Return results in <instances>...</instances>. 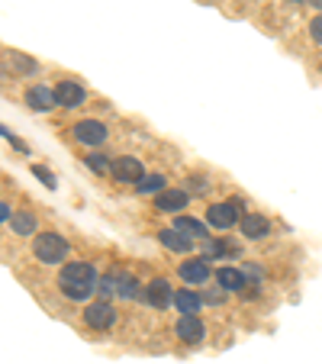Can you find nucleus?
Listing matches in <instances>:
<instances>
[{
  "mask_svg": "<svg viewBox=\"0 0 322 364\" xmlns=\"http://www.w3.org/2000/svg\"><path fill=\"white\" fill-rule=\"evenodd\" d=\"M58 284H62V294L68 296V300H90L97 284H100V274H97L94 264H87V262H71L62 268Z\"/></svg>",
  "mask_w": 322,
  "mask_h": 364,
  "instance_id": "nucleus-1",
  "label": "nucleus"
},
{
  "mask_svg": "<svg viewBox=\"0 0 322 364\" xmlns=\"http://www.w3.org/2000/svg\"><path fill=\"white\" fill-rule=\"evenodd\" d=\"M33 255L42 264H62L68 258V242L58 232H39L33 242Z\"/></svg>",
  "mask_w": 322,
  "mask_h": 364,
  "instance_id": "nucleus-2",
  "label": "nucleus"
},
{
  "mask_svg": "<svg viewBox=\"0 0 322 364\" xmlns=\"http://www.w3.org/2000/svg\"><path fill=\"white\" fill-rule=\"evenodd\" d=\"M206 223H210L213 229H229L235 226L239 220V200H226V203H213L210 210H206Z\"/></svg>",
  "mask_w": 322,
  "mask_h": 364,
  "instance_id": "nucleus-3",
  "label": "nucleus"
},
{
  "mask_svg": "<svg viewBox=\"0 0 322 364\" xmlns=\"http://www.w3.org/2000/svg\"><path fill=\"white\" fill-rule=\"evenodd\" d=\"M84 323L90 326V329H100V332H107L113 323H117V313H113V306L107 300H100V303H90L87 309H84Z\"/></svg>",
  "mask_w": 322,
  "mask_h": 364,
  "instance_id": "nucleus-4",
  "label": "nucleus"
},
{
  "mask_svg": "<svg viewBox=\"0 0 322 364\" xmlns=\"http://www.w3.org/2000/svg\"><path fill=\"white\" fill-rule=\"evenodd\" d=\"M145 303L155 309H168V303H174V290L165 277H155V281L145 287Z\"/></svg>",
  "mask_w": 322,
  "mask_h": 364,
  "instance_id": "nucleus-5",
  "label": "nucleus"
},
{
  "mask_svg": "<svg viewBox=\"0 0 322 364\" xmlns=\"http://www.w3.org/2000/svg\"><path fill=\"white\" fill-rule=\"evenodd\" d=\"M75 139L81 145H103L107 142V126L97 123V119H81L75 126Z\"/></svg>",
  "mask_w": 322,
  "mask_h": 364,
  "instance_id": "nucleus-6",
  "label": "nucleus"
},
{
  "mask_svg": "<svg viewBox=\"0 0 322 364\" xmlns=\"http://www.w3.org/2000/svg\"><path fill=\"white\" fill-rule=\"evenodd\" d=\"M113 174H117V181H123V184H139V181L145 178L142 161L129 159V155H123V159L113 161Z\"/></svg>",
  "mask_w": 322,
  "mask_h": 364,
  "instance_id": "nucleus-7",
  "label": "nucleus"
},
{
  "mask_svg": "<svg viewBox=\"0 0 322 364\" xmlns=\"http://www.w3.org/2000/svg\"><path fill=\"white\" fill-rule=\"evenodd\" d=\"M84 87L77 81H62L55 87V100H58V107H65V110H75V107H81L84 103Z\"/></svg>",
  "mask_w": 322,
  "mask_h": 364,
  "instance_id": "nucleus-8",
  "label": "nucleus"
},
{
  "mask_svg": "<svg viewBox=\"0 0 322 364\" xmlns=\"http://www.w3.org/2000/svg\"><path fill=\"white\" fill-rule=\"evenodd\" d=\"M239 229H242V235H245V239H252V242L271 235V223H267L261 213H245V216H242V223H239Z\"/></svg>",
  "mask_w": 322,
  "mask_h": 364,
  "instance_id": "nucleus-9",
  "label": "nucleus"
},
{
  "mask_svg": "<svg viewBox=\"0 0 322 364\" xmlns=\"http://www.w3.org/2000/svg\"><path fill=\"white\" fill-rule=\"evenodd\" d=\"M203 336H206V329H203V323H200L197 316H181L178 319V338H181V342L200 345V342H203Z\"/></svg>",
  "mask_w": 322,
  "mask_h": 364,
  "instance_id": "nucleus-10",
  "label": "nucleus"
},
{
  "mask_svg": "<svg viewBox=\"0 0 322 364\" xmlns=\"http://www.w3.org/2000/svg\"><path fill=\"white\" fill-rule=\"evenodd\" d=\"M26 103H29V107H33V110H39V113L52 110V107H58V100H55V90L42 87V84H33V87L26 90Z\"/></svg>",
  "mask_w": 322,
  "mask_h": 364,
  "instance_id": "nucleus-11",
  "label": "nucleus"
},
{
  "mask_svg": "<svg viewBox=\"0 0 322 364\" xmlns=\"http://www.w3.org/2000/svg\"><path fill=\"white\" fill-rule=\"evenodd\" d=\"M178 274L184 277V281L190 284V287H193V284H197V287H200V284H206V281H210V268H206V262H203V258H193V262H184V264H181V268H178Z\"/></svg>",
  "mask_w": 322,
  "mask_h": 364,
  "instance_id": "nucleus-12",
  "label": "nucleus"
},
{
  "mask_svg": "<svg viewBox=\"0 0 322 364\" xmlns=\"http://www.w3.org/2000/svg\"><path fill=\"white\" fill-rule=\"evenodd\" d=\"M155 206L161 213H178V210L187 206V191H161L155 197Z\"/></svg>",
  "mask_w": 322,
  "mask_h": 364,
  "instance_id": "nucleus-13",
  "label": "nucleus"
},
{
  "mask_svg": "<svg viewBox=\"0 0 322 364\" xmlns=\"http://www.w3.org/2000/svg\"><path fill=\"white\" fill-rule=\"evenodd\" d=\"M174 229H178V232H184L190 242H193V239H210V229H206L200 220H193V216H178Z\"/></svg>",
  "mask_w": 322,
  "mask_h": 364,
  "instance_id": "nucleus-14",
  "label": "nucleus"
},
{
  "mask_svg": "<svg viewBox=\"0 0 322 364\" xmlns=\"http://www.w3.org/2000/svg\"><path fill=\"white\" fill-rule=\"evenodd\" d=\"M158 239H161V245L171 248V252H190L193 242L187 239L184 232H178V229H165V232H158Z\"/></svg>",
  "mask_w": 322,
  "mask_h": 364,
  "instance_id": "nucleus-15",
  "label": "nucleus"
},
{
  "mask_svg": "<svg viewBox=\"0 0 322 364\" xmlns=\"http://www.w3.org/2000/svg\"><path fill=\"white\" fill-rule=\"evenodd\" d=\"M216 284L222 290H245V274L235 268H220L216 271Z\"/></svg>",
  "mask_w": 322,
  "mask_h": 364,
  "instance_id": "nucleus-16",
  "label": "nucleus"
},
{
  "mask_svg": "<svg viewBox=\"0 0 322 364\" xmlns=\"http://www.w3.org/2000/svg\"><path fill=\"white\" fill-rule=\"evenodd\" d=\"M174 306L184 313V316H197V309H200V296L193 294V290H178L174 294Z\"/></svg>",
  "mask_w": 322,
  "mask_h": 364,
  "instance_id": "nucleus-17",
  "label": "nucleus"
},
{
  "mask_svg": "<svg viewBox=\"0 0 322 364\" xmlns=\"http://www.w3.org/2000/svg\"><path fill=\"white\" fill-rule=\"evenodd\" d=\"M117 290H119V296H123V300H136L139 296V281L132 274H126V271H117Z\"/></svg>",
  "mask_w": 322,
  "mask_h": 364,
  "instance_id": "nucleus-18",
  "label": "nucleus"
},
{
  "mask_svg": "<svg viewBox=\"0 0 322 364\" xmlns=\"http://www.w3.org/2000/svg\"><path fill=\"white\" fill-rule=\"evenodd\" d=\"M10 226H14V235H36V220H33V213H26V210L14 213Z\"/></svg>",
  "mask_w": 322,
  "mask_h": 364,
  "instance_id": "nucleus-19",
  "label": "nucleus"
},
{
  "mask_svg": "<svg viewBox=\"0 0 322 364\" xmlns=\"http://www.w3.org/2000/svg\"><path fill=\"white\" fill-rule=\"evenodd\" d=\"M136 191L139 193H161L165 191V178H161V174H145V178L136 184Z\"/></svg>",
  "mask_w": 322,
  "mask_h": 364,
  "instance_id": "nucleus-20",
  "label": "nucleus"
},
{
  "mask_svg": "<svg viewBox=\"0 0 322 364\" xmlns=\"http://www.w3.org/2000/svg\"><path fill=\"white\" fill-rule=\"evenodd\" d=\"M84 165L90 168V171H97V174H107V171H113V165L107 161V155H97V151H90L87 159H84Z\"/></svg>",
  "mask_w": 322,
  "mask_h": 364,
  "instance_id": "nucleus-21",
  "label": "nucleus"
},
{
  "mask_svg": "<svg viewBox=\"0 0 322 364\" xmlns=\"http://www.w3.org/2000/svg\"><path fill=\"white\" fill-rule=\"evenodd\" d=\"M97 290L103 294V300H110V296H117L119 290H117V277L113 274H107V277H100V284H97Z\"/></svg>",
  "mask_w": 322,
  "mask_h": 364,
  "instance_id": "nucleus-22",
  "label": "nucleus"
},
{
  "mask_svg": "<svg viewBox=\"0 0 322 364\" xmlns=\"http://www.w3.org/2000/svg\"><path fill=\"white\" fill-rule=\"evenodd\" d=\"M203 300H206V303H213V306H220V303L226 300V290H222V287H210V290L203 294Z\"/></svg>",
  "mask_w": 322,
  "mask_h": 364,
  "instance_id": "nucleus-23",
  "label": "nucleus"
},
{
  "mask_svg": "<svg viewBox=\"0 0 322 364\" xmlns=\"http://www.w3.org/2000/svg\"><path fill=\"white\" fill-rule=\"evenodd\" d=\"M33 174H36V178H39L45 187H55V178H52V174H48L45 168H39V165H36V168H33Z\"/></svg>",
  "mask_w": 322,
  "mask_h": 364,
  "instance_id": "nucleus-24",
  "label": "nucleus"
},
{
  "mask_svg": "<svg viewBox=\"0 0 322 364\" xmlns=\"http://www.w3.org/2000/svg\"><path fill=\"white\" fill-rule=\"evenodd\" d=\"M187 184H190V187H187V191H193V193H206V191H210V184H206L203 178H190V181H187Z\"/></svg>",
  "mask_w": 322,
  "mask_h": 364,
  "instance_id": "nucleus-25",
  "label": "nucleus"
},
{
  "mask_svg": "<svg viewBox=\"0 0 322 364\" xmlns=\"http://www.w3.org/2000/svg\"><path fill=\"white\" fill-rule=\"evenodd\" d=\"M309 33H313V39H316V42H319V46H322V14L316 16L313 23H309Z\"/></svg>",
  "mask_w": 322,
  "mask_h": 364,
  "instance_id": "nucleus-26",
  "label": "nucleus"
},
{
  "mask_svg": "<svg viewBox=\"0 0 322 364\" xmlns=\"http://www.w3.org/2000/svg\"><path fill=\"white\" fill-rule=\"evenodd\" d=\"M0 223H10V203H0Z\"/></svg>",
  "mask_w": 322,
  "mask_h": 364,
  "instance_id": "nucleus-27",
  "label": "nucleus"
},
{
  "mask_svg": "<svg viewBox=\"0 0 322 364\" xmlns=\"http://www.w3.org/2000/svg\"><path fill=\"white\" fill-rule=\"evenodd\" d=\"M309 4H313V7H316V10H319V14H322V0H309Z\"/></svg>",
  "mask_w": 322,
  "mask_h": 364,
  "instance_id": "nucleus-28",
  "label": "nucleus"
}]
</instances>
